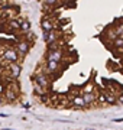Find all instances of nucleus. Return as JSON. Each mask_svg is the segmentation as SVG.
<instances>
[{"mask_svg":"<svg viewBox=\"0 0 123 130\" xmlns=\"http://www.w3.org/2000/svg\"><path fill=\"white\" fill-rule=\"evenodd\" d=\"M19 55L13 46H6L3 48V54L0 55V64L2 65H10V64H18Z\"/></svg>","mask_w":123,"mask_h":130,"instance_id":"obj_1","label":"nucleus"},{"mask_svg":"<svg viewBox=\"0 0 123 130\" xmlns=\"http://www.w3.org/2000/svg\"><path fill=\"white\" fill-rule=\"evenodd\" d=\"M19 94H20L19 84L16 83V81H13V83H10V84H7V85H6L5 94H3V98H5V101L13 103V101H16V100H18Z\"/></svg>","mask_w":123,"mask_h":130,"instance_id":"obj_2","label":"nucleus"},{"mask_svg":"<svg viewBox=\"0 0 123 130\" xmlns=\"http://www.w3.org/2000/svg\"><path fill=\"white\" fill-rule=\"evenodd\" d=\"M33 81H35V85H38L39 88H42L43 91H47V90L49 88V85H51V78H49V75H48L45 71H41V70H38L36 74L33 75Z\"/></svg>","mask_w":123,"mask_h":130,"instance_id":"obj_3","label":"nucleus"},{"mask_svg":"<svg viewBox=\"0 0 123 130\" xmlns=\"http://www.w3.org/2000/svg\"><path fill=\"white\" fill-rule=\"evenodd\" d=\"M62 56H64L62 49L58 48L55 43L51 45V46H48V52H47V56H45L47 62H61Z\"/></svg>","mask_w":123,"mask_h":130,"instance_id":"obj_4","label":"nucleus"},{"mask_svg":"<svg viewBox=\"0 0 123 130\" xmlns=\"http://www.w3.org/2000/svg\"><path fill=\"white\" fill-rule=\"evenodd\" d=\"M13 48L16 49V52H18V55H19V58H20V56H25L29 52V49H30V42L20 39V41L18 42Z\"/></svg>","mask_w":123,"mask_h":130,"instance_id":"obj_5","label":"nucleus"},{"mask_svg":"<svg viewBox=\"0 0 123 130\" xmlns=\"http://www.w3.org/2000/svg\"><path fill=\"white\" fill-rule=\"evenodd\" d=\"M58 33L55 32V30H51V32H45L43 33V41L48 43V46H51V45H54V43H57L58 41Z\"/></svg>","mask_w":123,"mask_h":130,"instance_id":"obj_6","label":"nucleus"},{"mask_svg":"<svg viewBox=\"0 0 123 130\" xmlns=\"http://www.w3.org/2000/svg\"><path fill=\"white\" fill-rule=\"evenodd\" d=\"M41 28H42L43 33L45 32H51V30L55 29V22H54L51 18H43L42 22H41Z\"/></svg>","mask_w":123,"mask_h":130,"instance_id":"obj_7","label":"nucleus"},{"mask_svg":"<svg viewBox=\"0 0 123 130\" xmlns=\"http://www.w3.org/2000/svg\"><path fill=\"white\" fill-rule=\"evenodd\" d=\"M59 70H61V62H47V70H45V72L48 75L57 74Z\"/></svg>","mask_w":123,"mask_h":130,"instance_id":"obj_8","label":"nucleus"},{"mask_svg":"<svg viewBox=\"0 0 123 130\" xmlns=\"http://www.w3.org/2000/svg\"><path fill=\"white\" fill-rule=\"evenodd\" d=\"M96 95H97V94H94V93H85V94H81V97H83V100H84L85 107H88L90 104H93V103L96 101Z\"/></svg>","mask_w":123,"mask_h":130,"instance_id":"obj_9","label":"nucleus"},{"mask_svg":"<svg viewBox=\"0 0 123 130\" xmlns=\"http://www.w3.org/2000/svg\"><path fill=\"white\" fill-rule=\"evenodd\" d=\"M103 97H104V103H109V104H114L117 101V97H116L114 93H104Z\"/></svg>","mask_w":123,"mask_h":130,"instance_id":"obj_10","label":"nucleus"},{"mask_svg":"<svg viewBox=\"0 0 123 130\" xmlns=\"http://www.w3.org/2000/svg\"><path fill=\"white\" fill-rule=\"evenodd\" d=\"M19 26H20V22L19 20H16V19H12L9 22H7V28H9V32H12V30H19Z\"/></svg>","mask_w":123,"mask_h":130,"instance_id":"obj_11","label":"nucleus"},{"mask_svg":"<svg viewBox=\"0 0 123 130\" xmlns=\"http://www.w3.org/2000/svg\"><path fill=\"white\" fill-rule=\"evenodd\" d=\"M72 103H74V106H75V107H80V108H84V107H85L84 100H83V97H81V95L74 97V98H72Z\"/></svg>","mask_w":123,"mask_h":130,"instance_id":"obj_12","label":"nucleus"},{"mask_svg":"<svg viewBox=\"0 0 123 130\" xmlns=\"http://www.w3.org/2000/svg\"><path fill=\"white\" fill-rule=\"evenodd\" d=\"M29 29H30L29 22H28V20H22V22H20V26H19V32L25 33V32H28Z\"/></svg>","mask_w":123,"mask_h":130,"instance_id":"obj_13","label":"nucleus"},{"mask_svg":"<svg viewBox=\"0 0 123 130\" xmlns=\"http://www.w3.org/2000/svg\"><path fill=\"white\" fill-rule=\"evenodd\" d=\"M112 45L114 48H117V49H122L123 48V38H116L113 42H112Z\"/></svg>","mask_w":123,"mask_h":130,"instance_id":"obj_14","label":"nucleus"},{"mask_svg":"<svg viewBox=\"0 0 123 130\" xmlns=\"http://www.w3.org/2000/svg\"><path fill=\"white\" fill-rule=\"evenodd\" d=\"M117 101L120 103V104H123V93H122V94H119V97H117Z\"/></svg>","mask_w":123,"mask_h":130,"instance_id":"obj_15","label":"nucleus"},{"mask_svg":"<svg viewBox=\"0 0 123 130\" xmlns=\"http://www.w3.org/2000/svg\"><path fill=\"white\" fill-rule=\"evenodd\" d=\"M114 123H122V121H123V117H122V119H114Z\"/></svg>","mask_w":123,"mask_h":130,"instance_id":"obj_16","label":"nucleus"},{"mask_svg":"<svg viewBox=\"0 0 123 130\" xmlns=\"http://www.w3.org/2000/svg\"><path fill=\"white\" fill-rule=\"evenodd\" d=\"M3 103H5V98H3V97H2V95H0V106H2Z\"/></svg>","mask_w":123,"mask_h":130,"instance_id":"obj_17","label":"nucleus"},{"mask_svg":"<svg viewBox=\"0 0 123 130\" xmlns=\"http://www.w3.org/2000/svg\"><path fill=\"white\" fill-rule=\"evenodd\" d=\"M120 51H122V54H123V48H122V49H120Z\"/></svg>","mask_w":123,"mask_h":130,"instance_id":"obj_18","label":"nucleus"}]
</instances>
